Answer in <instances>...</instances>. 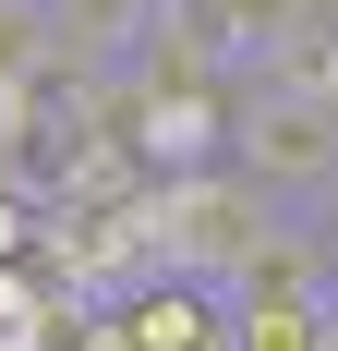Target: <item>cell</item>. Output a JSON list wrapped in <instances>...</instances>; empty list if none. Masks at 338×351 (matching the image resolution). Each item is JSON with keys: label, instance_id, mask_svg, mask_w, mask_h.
Masks as SVG:
<instances>
[{"label": "cell", "instance_id": "6da1fadb", "mask_svg": "<svg viewBox=\"0 0 338 351\" xmlns=\"http://www.w3.org/2000/svg\"><path fill=\"white\" fill-rule=\"evenodd\" d=\"M290 230V206L278 194H254L242 170H205V182H145V243H157L169 279H218L242 291V267Z\"/></svg>", "mask_w": 338, "mask_h": 351}, {"label": "cell", "instance_id": "7a4b0ae2", "mask_svg": "<svg viewBox=\"0 0 338 351\" xmlns=\"http://www.w3.org/2000/svg\"><path fill=\"white\" fill-rule=\"evenodd\" d=\"M230 170L254 182V194H278L290 218H314V206L338 194V121L266 97V85H242V145H230Z\"/></svg>", "mask_w": 338, "mask_h": 351}, {"label": "cell", "instance_id": "3957f363", "mask_svg": "<svg viewBox=\"0 0 338 351\" xmlns=\"http://www.w3.org/2000/svg\"><path fill=\"white\" fill-rule=\"evenodd\" d=\"M230 145H242V85H145V109H133L145 182H205V170H230Z\"/></svg>", "mask_w": 338, "mask_h": 351}, {"label": "cell", "instance_id": "277c9868", "mask_svg": "<svg viewBox=\"0 0 338 351\" xmlns=\"http://www.w3.org/2000/svg\"><path fill=\"white\" fill-rule=\"evenodd\" d=\"M121 327H133V351H230L242 339V303L218 279H169L157 267V279L121 291Z\"/></svg>", "mask_w": 338, "mask_h": 351}, {"label": "cell", "instance_id": "5b68a950", "mask_svg": "<svg viewBox=\"0 0 338 351\" xmlns=\"http://www.w3.org/2000/svg\"><path fill=\"white\" fill-rule=\"evenodd\" d=\"M145 36H157V0H49V49H61V85H97V73H133Z\"/></svg>", "mask_w": 338, "mask_h": 351}, {"label": "cell", "instance_id": "8992f818", "mask_svg": "<svg viewBox=\"0 0 338 351\" xmlns=\"http://www.w3.org/2000/svg\"><path fill=\"white\" fill-rule=\"evenodd\" d=\"M254 85L290 97V109H314V121H338V25H326V0H302L266 49H254Z\"/></svg>", "mask_w": 338, "mask_h": 351}, {"label": "cell", "instance_id": "52a82bcc", "mask_svg": "<svg viewBox=\"0 0 338 351\" xmlns=\"http://www.w3.org/2000/svg\"><path fill=\"white\" fill-rule=\"evenodd\" d=\"M326 303H242V339L230 351H326Z\"/></svg>", "mask_w": 338, "mask_h": 351}, {"label": "cell", "instance_id": "ba28073f", "mask_svg": "<svg viewBox=\"0 0 338 351\" xmlns=\"http://www.w3.org/2000/svg\"><path fill=\"white\" fill-rule=\"evenodd\" d=\"M61 351H133L121 303H73V315H61Z\"/></svg>", "mask_w": 338, "mask_h": 351}, {"label": "cell", "instance_id": "9c48e42d", "mask_svg": "<svg viewBox=\"0 0 338 351\" xmlns=\"http://www.w3.org/2000/svg\"><path fill=\"white\" fill-rule=\"evenodd\" d=\"M326 25H338V0H326Z\"/></svg>", "mask_w": 338, "mask_h": 351}]
</instances>
